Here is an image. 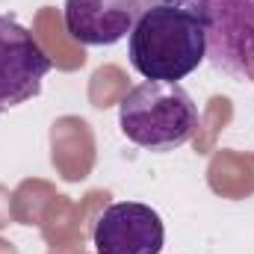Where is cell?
Segmentation results:
<instances>
[{
    "mask_svg": "<svg viewBox=\"0 0 254 254\" xmlns=\"http://www.w3.org/2000/svg\"><path fill=\"white\" fill-rule=\"evenodd\" d=\"M207 60L234 80H254V0H207Z\"/></svg>",
    "mask_w": 254,
    "mask_h": 254,
    "instance_id": "3957f363",
    "label": "cell"
},
{
    "mask_svg": "<svg viewBox=\"0 0 254 254\" xmlns=\"http://www.w3.org/2000/svg\"><path fill=\"white\" fill-rule=\"evenodd\" d=\"M198 104L178 83L145 80L127 92L119 107V127L145 151L169 154L187 145L198 130Z\"/></svg>",
    "mask_w": 254,
    "mask_h": 254,
    "instance_id": "7a4b0ae2",
    "label": "cell"
},
{
    "mask_svg": "<svg viewBox=\"0 0 254 254\" xmlns=\"http://www.w3.org/2000/svg\"><path fill=\"white\" fill-rule=\"evenodd\" d=\"M207 0H157L136 18L127 57L145 80L178 83L207 60Z\"/></svg>",
    "mask_w": 254,
    "mask_h": 254,
    "instance_id": "6da1fadb",
    "label": "cell"
},
{
    "mask_svg": "<svg viewBox=\"0 0 254 254\" xmlns=\"http://www.w3.org/2000/svg\"><path fill=\"white\" fill-rule=\"evenodd\" d=\"M51 68V57L33 33L12 15H0V113L36 98Z\"/></svg>",
    "mask_w": 254,
    "mask_h": 254,
    "instance_id": "277c9868",
    "label": "cell"
},
{
    "mask_svg": "<svg viewBox=\"0 0 254 254\" xmlns=\"http://www.w3.org/2000/svg\"><path fill=\"white\" fill-rule=\"evenodd\" d=\"M65 30L74 42L104 48L122 42L142 15L139 0H65Z\"/></svg>",
    "mask_w": 254,
    "mask_h": 254,
    "instance_id": "8992f818",
    "label": "cell"
},
{
    "mask_svg": "<svg viewBox=\"0 0 254 254\" xmlns=\"http://www.w3.org/2000/svg\"><path fill=\"white\" fill-rule=\"evenodd\" d=\"M95 254H160L166 243L163 219L139 201L110 204L92 231Z\"/></svg>",
    "mask_w": 254,
    "mask_h": 254,
    "instance_id": "5b68a950",
    "label": "cell"
}]
</instances>
